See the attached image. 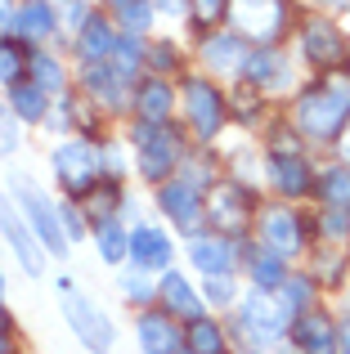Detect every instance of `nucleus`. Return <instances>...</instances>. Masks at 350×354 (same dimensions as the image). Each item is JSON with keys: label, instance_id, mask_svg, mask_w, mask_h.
Masks as SVG:
<instances>
[{"label": "nucleus", "instance_id": "41", "mask_svg": "<svg viewBox=\"0 0 350 354\" xmlns=\"http://www.w3.org/2000/svg\"><path fill=\"white\" fill-rule=\"evenodd\" d=\"M59 216H63V229H68V242H81V238H86V220H81V211L72 207V202H63Z\"/></svg>", "mask_w": 350, "mask_h": 354}, {"label": "nucleus", "instance_id": "47", "mask_svg": "<svg viewBox=\"0 0 350 354\" xmlns=\"http://www.w3.org/2000/svg\"><path fill=\"white\" fill-rule=\"evenodd\" d=\"M0 354H9V332L0 328Z\"/></svg>", "mask_w": 350, "mask_h": 354}, {"label": "nucleus", "instance_id": "17", "mask_svg": "<svg viewBox=\"0 0 350 354\" xmlns=\"http://www.w3.org/2000/svg\"><path fill=\"white\" fill-rule=\"evenodd\" d=\"M265 175H270V184L283 198H301V193L310 189V166L297 148H274L270 162H265Z\"/></svg>", "mask_w": 350, "mask_h": 354}, {"label": "nucleus", "instance_id": "30", "mask_svg": "<svg viewBox=\"0 0 350 354\" xmlns=\"http://www.w3.org/2000/svg\"><path fill=\"white\" fill-rule=\"evenodd\" d=\"M319 198H324V207H346L350 211V166H328L324 180H319Z\"/></svg>", "mask_w": 350, "mask_h": 354}, {"label": "nucleus", "instance_id": "42", "mask_svg": "<svg viewBox=\"0 0 350 354\" xmlns=\"http://www.w3.org/2000/svg\"><path fill=\"white\" fill-rule=\"evenodd\" d=\"M193 14H198L202 23H211V18L229 14V0H193Z\"/></svg>", "mask_w": 350, "mask_h": 354}, {"label": "nucleus", "instance_id": "33", "mask_svg": "<svg viewBox=\"0 0 350 354\" xmlns=\"http://www.w3.org/2000/svg\"><path fill=\"white\" fill-rule=\"evenodd\" d=\"M117 287H122V296H131V301H158V278H149V269L131 265L122 278H117Z\"/></svg>", "mask_w": 350, "mask_h": 354}, {"label": "nucleus", "instance_id": "1", "mask_svg": "<svg viewBox=\"0 0 350 354\" xmlns=\"http://www.w3.org/2000/svg\"><path fill=\"white\" fill-rule=\"evenodd\" d=\"M292 121H297V130L306 139H315V144H337L350 121V77H333L324 81V86H310L297 95V104H292Z\"/></svg>", "mask_w": 350, "mask_h": 354}, {"label": "nucleus", "instance_id": "32", "mask_svg": "<svg viewBox=\"0 0 350 354\" xmlns=\"http://www.w3.org/2000/svg\"><path fill=\"white\" fill-rule=\"evenodd\" d=\"M279 296H283V305L301 319V314H310V305H315V278H306V274L288 278V283L279 287Z\"/></svg>", "mask_w": 350, "mask_h": 354}, {"label": "nucleus", "instance_id": "13", "mask_svg": "<svg viewBox=\"0 0 350 354\" xmlns=\"http://www.w3.org/2000/svg\"><path fill=\"white\" fill-rule=\"evenodd\" d=\"M292 346L301 354H342V328L324 310H310L292 323Z\"/></svg>", "mask_w": 350, "mask_h": 354}, {"label": "nucleus", "instance_id": "2", "mask_svg": "<svg viewBox=\"0 0 350 354\" xmlns=\"http://www.w3.org/2000/svg\"><path fill=\"white\" fill-rule=\"evenodd\" d=\"M9 189H14V198H18L23 220L36 229L41 247L54 251V260H68L72 242H68V229H63V216H59V207L50 202V193H45L41 184H32L27 175H9Z\"/></svg>", "mask_w": 350, "mask_h": 354}, {"label": "nucleus", "instance_id": "49", "mask_svg": "<svg viewBox=\"0 0 350 354\" xmlns=\"http://www.w3.org/2000/svg\"><path fill=\"white\" fill-rule=\"evenodd\" d=\"M108 5H113V9H122V5H131V0H108Z\"/></svg>", "mask_w": 350, "mask_h": 354}, {"label": "nucleus", "instance_id": "18", "mask_svg": "<svg viewBox=\"0 0 350 354\" xmlns=\"http://www.w3.org/2000/svg\"><path fill=\"white\" fill-rule=\"evenodd\" d=\"M189 260L202 269V274H234L238 265V242L225 238V234H198L189 238Z\"/></svg>", "mask_w": 350, "mask_h": 354}, {"label": "nucleus", "instance_id": "44", "mask_svg": "<svg viewBox=\"0 0 350 354\" xmlns=\"http://www.w3.org/2000/svg\"><path fill=\"white\" fill-rule=\"evenodd\" d=\"M14 18H18V5L14 0H0V36L14 32Z\"/></svg>", "mask_w": 350, "mask_h": 354}, {"label": "nucleus", "instance_id": "21", "mask_svg": "<svg viewBox=\"0 0 350 354\" xmlns=\"http://www.w3.org/2000/svg\"><path fill=\"white\" fill-rule=\"evenodd\" d=\"M59 27V5L50 0H23L14 18V36L18 41H45V36Z\"/></svg>", "mask_w": 350, "mask_h": 354}, {"label": "nucleus", "instance_id": "26", "mask_svg": "<svg viewBox=\"0 0 350 354\" xmlns=\"http://www.w3.org/2000/svg\"><path fill=\"white\" fill-rule=\"evenodd\" d=\"M9 113L18 121H45L50 117V99H45V90L27 77V81H18V86H9Z\"/></svg>", "mask_w": 350, "mask_h": 354}, {"label": "nucleus", "instance_id": "15", "mask_svg": "<svg viewBox=\"0 0 350 354\" xmlns=\"http://www.w3.org/2000/svg\"><path fill=\"white\" fill-rule=\"evenodd\" d=\"M81 86H86L90 99H99L108 113H122V108L131 104V81H126L113 63H86V68H81Z\"/></svg>", "mask_w": 350, "mask_h": 354}, {"label": "nucleus", "instance_id": "39", "mask_svg": "<svg viewBox=\"0 0 350 354\" xmlns=\"http://www.w3.org/2000/svg\"><path fill=\"white\" fill-rule=\"evenodd\" d=\"M18 153V117H9L5 108H0V162L5 157Z\"/></svg>", "mask_w": 350, "mask_h": 354}, {"label": "nucleus", "instance_id": "22", "mask_svg": "<svg viewBox=\"0 0 350 354\" xmlns=\"http://www.w3.org/2000/svg\"><path fill=\"white\" fill-rule=\"evenodd\" d=\"M247 81H252L256 90H283L292 81V63L283 59L279 50H256L252 59H247Z\"/></svg>", "mask_w": 350, "mask_h": 354}, {"label": "nucleus", "instance_id": "3", "mask_svg": "<svg viewBox=\"0 0 350 354\" xmlns=\"http://www.w3.org/2000/svg\"><path fill=\"white\" fill-rule=\"evenodd\" d=\"M292 323H297V314L283 305L279 292L252 287V292L238 301V332H243L252 346H270V341L292 337Z\"/></svg>", "mask_w": 350, "mask_h": 354}, {"label": "nucleus", "instance_id": "5", "mask_svg": "<svg viewBox=\"0 0 350 354\" xmlns=\"http://www.w3.org/2000/svg\"><path fill=\"white\" fill-rule=\"evenodd\" d=\"M63 319H68L72 337H77L90 354H113V346H117V328H113V319H108V314L99 310L90 296L68 292V296H63Z\"/></svg>", "mask_w": 350, "mask_h": 354}, {"label": "nucleus", "instance_id": "28", "mask_svg": "<svg viewBox=\"0 0 350 354\" xmlns=\"http://www.w3.org/2000/svg\"><path fill=\"white\" fill-rule=\"evenodd\" d=\"M184 341H189V350H193V354H225V328H220L216 319H198V323H189Z\"/></svg>", "mask_w": 350, "mask_h": 354}, {"label": "nucleus", "instance_id": "53", "mask_svg": "<svg viewBox=\"0 0 350 354\" xmlns=\"http://www.w3.org/2000/svg\"><path fill=\"white\" fill-rule=\"evenodd\" d=\"M346 63H350V54H346Z\"/></svg>", "mask_w": 350, "mask_h": 354}, {"label": "nucleus", "instance_id": "6", "mask_svg": "<svg viewBox=\"0 0 350 354\" xmlns=\"http://www.w3.org/2000/svg\"><path fill=\"white\" fill-rule=\"evenodd\" d=\"M131 144L140 148V175L153 180V184H162L175 171V162H180V139H175V130H167V126L140 121V126L131 130Z\"/></svg>", "mask_w": 350, "mask_h": 354}, {"label": "nucleus", "instance_id": "51", "mask_svg": "<svg viewBox=\"0 0 350 354\" xmlns=\"http://www.w3.org/2000/svg\"><path fill=\"white\" fill-rule=\"evenodd\" d=\"M346 314H350V301H346Z\"/></svg>", "mask_w": 350, "mask_h": 354}, {"label": "nucleus", "instance_id": "7", "mask_svg": "<svg viewBox=\"0 0 350 354\" xmlns=\"http://www.w3.org/2000/svg\"><path fill=\"white\" fill-rule=\"evenodd\" d=\"M0 238L9 242V251L18 256V265H23L27 278H41L45 274V247H41V238H36V229L27 225L23 211H18L5 193H0Z\"/></svg>", "mask_w": 350, "mask_h": 354}, {"label": "nucleus", "instance_id": "48", "mask_svg": "<svg viewBox=\"0 0 350 354\" xmlns=\"http://www.w3.org/2000/svg\"><path fill=\"white\" fill-rule=\"evenodd\" d=\"M324 5H337V9H350V0H324Z\"/></svg>", "mask_w": 350, "mask_h": 354}, {"label": "nucleus", "instance_id": "34", "mask_svg": "<svg viewBox=\"0 0 350 354\" xmlns=\"http://www.w3.org/2000/svg\"><path fill=\"white\" fill-rule=\"evenodd\" d=\"M27 54H23V45H14V41H5V36H0V81H5V86H18V81H27L23 72H27Z\"/></svg>", "mask_w": 350, "mask_h": 354}, {"label": "nucleus", "instance_id": "8", "mask_svg": "<svg viewBox=\"0 0 350 354\" xmlns=\"http://www.w3.org/2000/svg\"><path fill=\"white\" fill-rule=\"evenodd\" d=\"M283 18H288V9H283V0H229V32H238L247 41H274V36L283 32Z\"/></svg>", "mask_w": 350, "mask_h": 354}, {"label": "nucleus", "instance_id": "37", "mask_svg": "<svg viewBox=\"0 0 350 354\" xmlns=\"http://www.w3.org/2000/svg\"><path fill=\"white\" fill-rule=\"evenodd\" d=\"M202 292H207V301L220 305V310H234V305L243 301V296H238V283L229 274H211L207 283H202Z\"/></svg>", "mask_w": 350, "mask_h": 354}, {"label": "nucleus", "instance_id": "46", "mask_svg": "<svg viewBox=\"0 0 350 354\" xmlns=\"http://www.w3.org/2000/svg\"><path fill=\"white\" fill-rule=\"evenodd\" d=\"M342 354H350V319L342 323Z\"/></svg>", "mask_w": 350, "mask_h": 354}, {"label": "nucleus", "instance_id": "23", "mask_svg": "<svg viewBox=\"0 0 350 354\" xmlns=\"http://www.w3.org/2000/svg\"><path fill=\"white\" fill-rule=\"evenodd\" d=\"M113 50H117V32L104 23L99 14H90V23L77 32V54H81V63H108L113 59Z\"/></svg>", "mask_w": 350, "mask_h": 354}, {"label": "nucleus", "instance_id": "19", "mask_svg": "<svg viewBox=\"0 0 350 354\" xmlns=\"http://www.w3.org/2000/svg\"><path fill=\"white\" fill-rule=\"evenodd\" d=\"M247 59H252V50L238 32H216L202 41V63L216 72H247Z\"/></svg>", "mask_w": 350, "mask_h": 354}, {"label": "nucleus", "instance_id": "20", "mask_svg": "<svg viewBox=\"0 0 350 354\" xmlns=\"http://www.w3.org/2000/svg\"><path fill=\"white\" fill-rule=\"evenodd\" d=\"M301 54H306L315 68H333V63H342V32H337L333 23H306L301 27Z\"/></svg>", "mask_w": 350, "mask_h": 354}, {"label": "nucleus", "instance_id": "40", "mask_svg": "<svg viewBox=\"0 0 350 354\" xmlns=\"http://www.w3.org/2000/svg\"><path fill=\"white\" fill-rule=\"evenodd\" d=\"M350 229V211L346 207H328L324 211V234H328V242H337Z\"/></svg>", "mask_w": 350, "mask_h": 354}, {"label": "nucleus", "instance_id": "52", "mask_svg": "<svg viewBox=\"0 0 350 354\" xmlns=\"http://www.w3.org/2000/svg\"><path fill=\"white\" fill-rule=\"evenodd\" d=\"M180 354H193V350H180Z\"/></svg>", "mask_w": 350, "mask_h": 354}, {"label": "nucleus", "instance_id": "31", "mask_svg": "<svg viewBox=\"0 0 350 354\" xmlns=\"http://www.w3.org/2000/svg\"><path fill=\"white\" fill-rule=\"evenodd\" d=\"M140 59H144V36L122 32V36H117V50H113V59H108V63H113V68L122 72L126 81H131L135 72H140Z\"/></svg>", "mask_w": 350, "mask_h": 354}, {"label": "nucleus", "instance_id": "25", "mask_svg": "<svg viewBox=\"0 0 350 354\" xmlns=\"http://www.w3.org/2000/svg\"><path fill=\"white\" fill-rule=\"evenodd\" d=\"M247 278H252L261 292H279L283 283H288V260L283 256H274V251H265V247H256L252 256H247Z\"/></svg>", "mask_w": 350, "mask_h": 354}, {"label": "nucleus", "instance_id": "36", "mask_svg": "<svg viewBox=\"0 0 350 354\" xmlns=\"http://www.w3.org/2000/svg\"><path fill=\"white\" fill-rule=\"evenodd\" d=\"M27 72H32V81L45 90V95H50V90H63V63L50 59V54H32Z\"/></svg>", "mask_w": 350, "mask_h": 354}, {"label": "nucleus", "instance_id": "35", "mask_svg": "<svg viewBox=\"0 0 350 354\" xmlns=\"http://www.w3.org/2000/svg\"><path fill=\"white\" fill-rule=\"evenodd\" d=\"M117 23H122V32H131V36H149L153 0H131V5H122V9H117Z\"/></svg>", "mask_w": 350, "mask_h": 354}, {"label": "nucleus", "instance_id": "10", "mask_svg": "<svg viewBox=\"0 0 350 354\" xmlns=\"http://www.w3.org/2000/svg\"><path fill=\"white\" fill-rule=\"evenodd\" d=\"M184 117L198 130V139H216L220 121H225V99H220V90L211 86V81L189 77L184 81Z\"/></svg>", "mask_w": 350, "mask_h": 354}, {"label": "nucleus", "instance_id": "16", "mask_svg": "<svg viewBox=\"0 0 350 354\" xmlns=\"http://www.w3.org/2000/svg\"><path fill=\"white\" fill-rule=\"evenodd\" d=\"M171 256H175V247L158 225H135L131 229V265L149 269V274H167Z\"/></svg>", "mask_w": 350, "mask_h": 354}, {"label": "nucleus", "instance_id": "14", "mask_svg": "<svg viewBox=\"0 0 350 354\" xmlns=\"http://www.w3.org/2000/svg\"><path fill=\"white\" fill-rule=\"evenodd\" d=\"M158 301H162V310H167L171 319H180V323H198V319H207V305L198 301L193 283L180 274V269H167V274L158 278Z\"/></svg>", "mask_w": 350, "mask_h": 354}, {"label": "nucleus", "instance_id": "11", "mask_svg": "<svg viewBox=\"0 0 350 354\" xmlns=\"http://www.w3.org/2000/svg\"><path fill=\"white\" fill-rule=\"evenodd\" d=\"M261 247L274 251V256H283V260L301 256V247H306V229H301L297 211H288V207H270V211H265V216H261Z\"/></svg>", "mask_w": 350, "mask_h": 354}, {"label": "nucleus", "instance_id": "12", "mask_svg": "<svg viewBox=\"0 0 350 354\" xmlns=\"http://www.w3.org/2000/svg\"><path fill=\"white\" fill-rule=\"evenodd\" d=\"M135 337H140V350L144 354H180V350H189V341H184V332H180V319H171L167 310L140 314Z\"/></svg>", "mask_w": 350, "mask_h": 354}, {"label": "nucleus", "instance_id": "9", "mask_svg": "<svg viewBox=\"0 0 350 354\" xmlns=\"http://www.w3.org/2000/svg\"><path fill=\"white\" fill-rule=\"evenodd\" d=\"M158 207H162V216H167L184 238H198V234H202V220H207V211H202V193L193 189V184H184V180L158 184Z\"/></svg>", "mask_w": 350, "mask_h": 354}, {"label": "nucleus", "instance_id": "27", "mask_svg": "<svg viewBox=\"0 0 350 354\" xmlns=\"http://www.w3.org/2000/svg\"><path fill=\"white\" fill-rule=\"evenodd\" d=\"M95 242H99V256H104L108 265H122V260L131 256V234L122 229V220H117V216L95 220Z\"/></svg>", "mask_w": 350, "mask_h": 354}, {"label": "nucleus", "instance_id": "45", "mask_svg": "<svg viewBox=\"0 0 350 354\" xmlns=\"http://www.w3.org/2000/svg\"><path fill=\"white\" fill-rule=\"evenodd\" d=\"M337 148H342V157H346V166H350V121H346V130H342V139H337Z\"/></svg>", "mask_w": 350, "mask_h": 354}, {"label": "nucleus", "instance_id": "24", "mask_svg": "<svg viewBox=\"0 0 350 354\" xmlns=\"http://www.w3.org/2000/svg\"><path fill=\"white\" fill-rule=\"evenodd\" d=\"M171 108H175V90L162 77L144 81V86L135 90V113H140L144 121H153V126H162V121L171 117Z\"/></svg>", "mask_w": 350, "mask_h": 354}, {"label": "nucleus", "instance_id": "50", "mask_svg": "<svg viewBox=\"0 0 350 354\" xmlns=\"http://www.w3.org/2000/svg\"><path fill=\"white\" fill-rule=\"evenodd\" d=\"M0 328H5V305H0Z\"/></svg>", "mask_w": 350, "mask_h": 354}, {"label": "nucleus", "instance_id": "38", "mask_svg": "<svg viewBox=\"0 0 350 354\" xmlns=\"http://www.w3.org/2000/svg\"><path fill=\"white\" fill-rule=\"evenodd\" d=\"M86 23H90V5H86V0H59V27L81 32Z\"/></svg>", "mask_w": 350, "mask_h": 354}, {"label": "nucleus", "instance_id": "29", "mask_svg": "<svg viewBox=\"0 0 350 354\" xmlns=\"http://www.w3.org/2000/svg\"><path fill=\"white\" fill-rule=\"evenodd\" d=\"M211 202H216V207H211L207 216L216 220V225H229V220H243L247 216V193L238 189V184H220Z\"/></svg>", "mask_w": 350, "mask_h": 354}, {"label": "nucleus", "instance_id": "43", "mask_svg": "<svg viewBox=\"0 0 350 354\" xmlns=\"http://www.w3.org/2000/svg\"><path fill=\"white\" fill-rule=\"evenodd\" d=\"M149 68H158V72L175 68V45H153L149 50Z\"/></svg>", "mask_w": 350, "mask_h": 354}, {"label": "nucleus", "instance_id": "4", "mask_svg": "<svg viewBox=\"0 0 350 354\" xmlns=\"http://www.w3.org/2000/svg\"><path fill=\"white\" fill-rule=\"evenodd\" d=\"M50 166L59 175V184L72 193V198H86V193L99 189V171H104V153L90 139H68L50 153Z\"/></svg>", "mask_w": 350, "mask_h": 354}]
</instances>
